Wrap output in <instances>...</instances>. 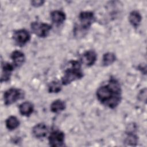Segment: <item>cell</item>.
Instances as JSON below:
<instances>
[{"mask_svg": "<svg viewBox=\"0 0 147 147\" xmlns=\"http://www.w3.org/2000/svg\"><path fill=\"white\" fill-rule=\"evenodd\" d=\"M51 18L53 23L60 25L65 21L66 16L65 13L62 11L54 10L51 13Z\"/></svg>", "mask_w": 147, "mask_h": 147, "instance_id": "7c38bea8", "label": "cell"}, {"mask_svg": "<svg viewBox=\"0 0 147 147\" xmlns=\"http://www.w3.org/2000/svg\"><path fill=\"white\" fill-rule=\"evenodd\" d=\"M71 67L65 70L64 75L61 78V84L67 85L71 82L81 79L83 76V73L81 69L80 64L79 61L72 60L69 62Z\"/></svg>", "mask_w": 147, "mask_h": 147, "instance_id": "3957f363", "label": "cell"}, {"mask_svg": "<svg viewBox=\"0 0 147 147\" xmlns=\"http://www.w3.org/2000/svg\"><path fill=\"white\" fill-rule=\"evenodd\" d=\"M14 65L9 63H4L2 65V72L1 77V82L8 81L11 75L12 71L14 69Z\"/></svg>", "mask_w": 147, "mask_h": 147, "instance_id": "9c48e42d", "label": "cell"}, {"mask_svg": "<svg viewBox=\"0 0 147 147\" xmlns=\"http://www.w3.org/2000/svg\"><path fill=\"white\" fill-rule=\"evenodd\" d=\"M65 102L61 99L54 100L51 105V110L53 113H59L63 111L65 109Z\"/></svg>", "mask_w": 147, "mask_h": 147, "instance_id": "9a60e30c", "label": "cell"}, {"mask_svg": "<svg viewBox=\"0 0 147 147\" xmlns=\"http://www.w3.org/2000/svg\"><path fill=\"white\" fill-rule=\"evenodd\" d=\"M20 125V121L15 116H10L6 120V126L10 130H13Z\"/></svg>", "mask_w": 147, "mask_h": 147, "instance_id": "2e32d148", "label": "cell"}, {"mask_svg": "<svg viewBox=\"0 0 147 147\" xmlns=\"http://www.w3.org/2000/svg\"><path fill=\"white\" fill-rule=\"evenodd\" d=\"M20 113L24 116H29L34 110L33 104L30 102H25L22 103L19 106Z\"/></svg>", "mask_w": 147, "mask_h": 147, "instance_id": "4fadbf2b", "label": "cell"}, {"mask_svg": "<svg viewBox=\"0 0 147 147\" xmlns=\"http://www.w3.org/2000/svg\"><path fill=\"white\" fill-rule=\"evenodd\" d=\"M47 133V126L43 123H40L36 125L32 129V133L37 138H41L45 137Z\"/></svg>", "mask_w": 147, "mask_h": 147, "instance_id": "30bf717a", "label": "cell"}, {"mask_svg": "<svg viewBox=\"0 0 147 147\" xmlns=\"http://www.w3.org/2000/svg\"><path fill=\"white\" fill-rule=\"evenodd\" d=\"M44 3V1H41V0H38V1H31V4L32 6H34V7H39L42 6Z\"/></svg>", "mask_w": 147, "mask_h": 147, "instance_id": "44dd1931", "label": "cell"}, {"mask_svg": "<svg viewBox=\"0 0 147 147\" xmlns=\"http://www.w3.org/2000/svg\"><path fill=\"white\" fill-rule=\"evenodd\" d=\"M127 134V137L125 140V142L127 145L136 146L138 142L137 136L131 132H128Z\"/></svg>", "mask_w": 147, "mask_h": 147, "instance_id": "d6986e66", "label": "cell"}, {"mask_svg": "<svg viewBox=\"0 0 147 147\" xmlns=\"http://www.w3.org/2000/svg\"><path fill=\"white\" fill-rule=\"evenodd\" d=\"M142 20V16L141 14L136 10L132 11L129 16V21L130 24L135 27L137 28L139 26L140 24L141 23Z\"/></svg>", "mask_w": 147, "mask_h": 147, "instance_id": "5bb4252c", "label": "cell"}, {"mask_svg": "<svg viewBox=\"0 0 147 147\" xmlns=\"http://www.w3.org/2000/svg\"><path fill=\"white\" fill-rule=\"evenodd\" d=\"M64 137V133L60 130H56L52 131L48 137L49 145L51 146H63Z\"/></svg>", "mask_w": 147, "mask_h": 147, "instance_id": "8992f818", "label": "cell"}, {"mask_svg": "<svg viewBox=\"0 0 147 147\" xmlns=\"http://www.w3.org/2000/svg\"><path fill=\"white\" fill-rule=\"evenodd\" d=\"M24 97V92L18 88H11L6 90L3 95L4 103L5 105H10Z\"/></svg>", "mask_w": 147, "mask_h": 147, "instance_id": "277c9868", "label": "cell"}, {"mask_svg": "<svg viewBox=\"0 0 147 147\" xmlns=\"http://www.w3.org/2000/svg\"><path fill=\"white\" fill-rule=\"evenodd\" d=\"M116 59L115 55L112 52H107L105 53L102 58V64L104 66H108L112 64Z\"/></svg>", "mask_w": 147, "mask_h": 147, "instance_id": "e0dca14e", "label": "cell"}, {"mask_svg": "<svg viewBox=\"0 0 147 147\" xmlns=\"http://www.w3.org/2000/svg\"><path fill=\"white\" fill-rule=\"evenodd\" d=\"M13 38L18 45L23 46L30 40V34L25 29H20L14 33Z\"/></svg>", "mask_w": 147, "mask_h": 147, "instance_id": "52a82bcc", "label": "cell"}, {"mask_svg": "<svg viewBox=\"0 0 147 147\" xmlns=\"http://www.w3.org/2000/svg\"><path fill=\"white\" fill-rule=\"evenodd\" d=\"M98 100L104 106L114 109L122 99V90L117 80L111 78L106 84L100 86L96 92Z\"/></svg>", "mask_w": 147, "mask_h": 147, "instance_id": "6da1fadb", "label": "cell"}, {"mask_svg": "<svg viewBox=\"0 0 147 147\" xmlns=\"http://www.w3.org/2000/svg\"><path fill=\"white\" fill-rule=\"evenodd\" d=\"M61 83L59 81L54 80L51 82L48 86V92L50 93H57L61 90Z\"/></svg>", "mask_w": 147, "mask_h": 147, "instance_id": "ac0fdd59", "label": "cell"}, {"mask_svg": "<svg viewBox=\"0 0 147 147\" xmlns=\"http://www.w3.org/2000/svg\"><path fill=\"white\" fill-rule=\"evenodd\" d=\"M11 59L13 60V65L16 67H20L24 63L25 60L24 53L18 50H16L12 52Z\"/></svg>", "mask_w": 147, "mask_h": 147, "instance_id": "8fae6325", "label": "cell"}, {"mask_svg": "<svg viewBox=\"0 0 147 147\" xmlns=\"http://www.w3.org/2000/svg\"><path fill=\"white\" fill-rule=\"evenodd\" d=\"M30 28L34 34L40 37H45L48 35L52 26L46 23L34 21L31 23Z\"/></svg>", "mask_w": 147, "mask_h": 147, "instance_id": "5b68a950", "label": "cell"}, {"mask_svg": "<svg viewBox=\"0 0 147 147\" xmlns=\"http://www.w3.org/2000/svg\"><path fill=\"white\" fill-rule=\"evenodd\" d=\"M79 24L74 28L75 36L79 37L89 29L95 20L94 14L92 11H82L79 15Z\"/></svg>", "mask_w": 147, "mask_h": 147, "instance_id": "7a4b0ae2", "label": "cell"}, {"mask_svg": "<svg viewBox=\"0 0 147 147\" xmlns=\"http://www.w3.org/2000/svg\"><path fill=\"white\" fill-rule=\"evenodd\" d=\"M97 55L96 52L93 50H89L86 51L82 55L80 61L83 64L90 67L95 63Z\"/></svg>", "mask_w": 147, "mask_h": 147, "instance_id": "ba28073f", "label": "cell"}, {"mask_svg": "<svg viewBox=\"0 0 147 147\" xmlns=\"http://www.w3.org/2000/svg\"><path fill=\"white\" fill-rule=\"evenodd\" d=\"M138 99L140 100H142V101H146V89L144 88L143 90H142L140 93L138 94Z\"/></svg>", "mask_w": 147, "mask_h": 147, "instance_id": "ffe728a7", "label": "cell"}]
</instances>
